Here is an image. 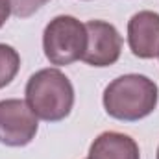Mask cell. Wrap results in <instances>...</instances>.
I'll list each match as a JSON object with an SVG mask.
<instances>
[{"instance_id": "obj_1", "label": "cell", "mask_w": 159, "mask_h": 159, "mask_svg": "<svg viewBox=\"0 0 159 159\" xmlns=\"http://www.w3.org/2000/svg\"><path fill=\"white\" fill-rule=\"evenodd\" d=\"M159 100V89L154 80L143 74H124L113 80L104 91V107L109 117L124 122H135L148 117Z\"/></svg>"}, {"instance_id": "obj_2", "label": "cell", "mask_w": 159, "mask_h": 159, "mask_svg": "<svg viewBox=\"0 0 159 159\" xmlns=\"http://www.w3.org/2000/svg\"><path fill=\"white\" fill-rule=\"evenodd\" d=\"M26 104L35 117L46 122H59L70 115L74 106V87L57 69H43L26 83Z\"/></svg>"}, {"instance_id": "obj_3", "label": "cell", "mask_w": 159, "mask_h": 159, "mask_svg": "<svg viewBox=\"0 0 159 159\" xmlns=\"http://www.w3.org/2000/svg\"><path fill=\"white\" fill-rule=\"evenodd\" d=\"M85 44V24L70 15H59L52 19L43 32V50L52 65L63 67L81 59Z\"/></svg>"}, {"instance_id": "obj_4", "label": "cell", "mask_w": 159, "mask_h": 159, "mask_svg": "<svg viewBox=\"0 0 159 159\" xmlns=\"http://www.w3.org/2000/svg\"><path fill=\"white\" fill-rule=\"evenodd\" d=\"M37 117L24 100H0V143L6 146H26L35 139Z\"/></svg>"}, {"instance_id": "obj_5", "label": "cell", "mask_w": 159, "mask_h": 159, "mask_svg": "<svg viewBox=\"0 0 159 159\" xmlns=\"http://www.w3.org/2000/svg\"><path fill=\"white\" fill-rule=\"evenodd\" d=\"M87 44L81 56L91 67H109L117 63L122 52V37L119 30L106 20H89L85 24Z\"/></svg>"}, {"instance_id": "obj_6", "label": "cell", "mask_w": 159, "mask_h": 159, "mask_svg": "<svg viewBox=\"0 0 159 159\" xmlns=\"http://www.w3.org/2000/svg\"><path fill=\"white\" fill-rule=\"evenodd\" d=\"M128 44L133 56L141 59H152L159 56V13H135L128 22Z\"/></svg>"}, {"instance_id": "obj_7", "label": "cell", "mask_w": 159, "mask_h": 159, "mask_svg": "<svg viewBox=\"0 0 159 159\" xmlns=\"http://www.w3.org/2000/svg\"><path fill=\"white\" fill-rule=\"evenodd\" d=\"M87 159H141V154L137 143L129 135L104 131L93 141Z\"/></svg>"}, {"instance_id": "obj_8", "label": "cell", "mask_w": 159, "mask_h": 159, "mask_svg": "<svg viewBox=\"0 0 159 159\" xmlns=\"http://www.w3.org/2000/svg\"><path fill=\"white\" fill-rule=\"evenodd\" d=\"M19 69H20L19 52L9 44L0 43V89L9 85L15 80Z\"/></svg>"}, {"instance_id": "obj_9", "label": "cell", "mask_w": 159, "mask_h": 159, "mask_svg": "<svg viewBox=\"0 0 159 159\" xmlns=\"http://www.w3.org/2000/svg\"><path fill=\"white\" fill-rule=\"evenodd\" d=\"M46 2L50 0H9V6L15 17L26 19V17H32L35 11H39Z\"/></svg>"}, {"instance_id": "obj_10", "label": "cell", "mask_w": 159, "mask_h": 159, "mask_svg": "<svg viewBox=\"0 0 159 159\" xmlns=\"http://www.w3.org/2000/svg\"><path fill=\"white\" fill-rule=\"evenodd\" d=\"M11 13V6H9V0H0V28L6 24L7 17Z\"/></svg>"}, {"instance_id": "obj_11", "label": "cell", "mask_w": 159, "mask_h": 159, "mask_svg": "<svg viewBox=\"0 0 159 159\" xmlns=\"http://www.w3.org/2000/svg\"><path fill=\"white\" fill-rule=\"evenodd\" d=\"M157 159H159V148H157Z\"/></svg>"}]
</instances>
